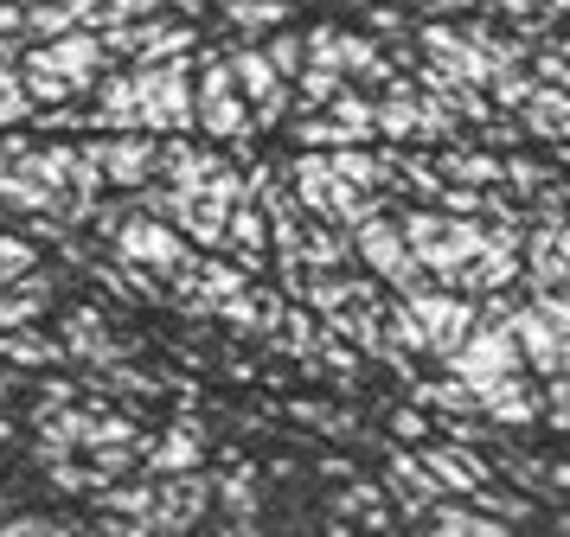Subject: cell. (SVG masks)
Segmentation results:
<instances>
[{
	"label": "cell",
	"mask_w": 570,
	"mask_h": 537,
	"mask_svg": "<svg viewBox=\"0 0 570 537\" xmlns=\"http://www.w3.org/2000/svg\"><path fill=\"white\" fill-rule=\"evenodd\" d=\"M507 371H525V358H519V339H513V327L507 320H493V327H474L449 352V378H462L468 390H481V384H493V378H507Z\"/></svg>",
	"instance_id": "6da1fadb"
},
{
	"label": "cell",
	"mask_w": 570,
	"mask_h": 537,
	"mask_svg": "<svg viewBox=\"0 0 570 537\" xmlns=\"http://www.w3.org/2000/svg\"><path fill=\"white\" fill-rule=\"evenodd\" d=\"M135 97H141V122L148 128H186L193 122V77L186 64H141L135 71Z\"/></svg>",
	"instance_id": "7a4b0ae2"
},
{
	"label": "cell",
	"mask_w": 570,
	"mask_h": 537,
	"mask_svg": "<svg viewBox=\"0 0 570 537\" xmlns=\"http://www.w3.org/2000/svg\"><path fill=\"white\" fill-rule=\"evenodd\" d=\"M193 122L206 128V135H250V102L237 97L232 64L212 58L206 71H199V83H193Z\"/></svg>",
	"instance_id": "3957f363"
},
{
	"label": "cell",
	"mask_w": 570,
	"mask_h": 537,
	"mask_svg": "<svg viewBox=\"0 0 570 537\" xmlns=\"http://www.w3.org/2000/svg\"><path fill=\"white\" fill-rule=\"evenodd\" d=\"M353 250H360L365 262H372V269L391 281V288H404V295H411V288H423V276H430V269H423V262L411 256L404 230L385 225V218H360V237H353Z\"/></svg>",
	"instance_id": "277c9868"
},
{
	"label": "cell",
	"mask_w": 570,
	"mask_h": 537,
	"mask_svg": "<svg viewBox=\"0 0 570 537\" xmlns=\"http://www.w3.org/2000/svg\"><path fill=\"white\" fill-rule=\"evenodd\" d=\"M225 64H232V77H237V97L250 102V128L283 122V109H288V83L276 77V64H269V58H263L257 46L232 51Z\"/></svg>",
	"instance_id": "5b68a950"
},
{
	"label": "cell",
	"mask_w": 570,
	"mask_h": 537,
	"mask_svg": "<svg viewBox=\"0 0 570 537\" xmlns=\"http://www.w3.org/2000/svg\"><path fill=\"white\" fill-rule=\"evenodd\" d=\"M27 64H46V71H58L71 90H83V83L97 77V64H104V39H97L90 26H78V32H58L46 51H32Z\"/></svg>",
	"instance_id": "8992f818"
},
{
	"label": "cell",
	"mask_w": 570,
	"mask_h": 537,
	"mask_svg": "<svg viewBox=\"0 0 570 537\" xmlns=\"http://www.w3.org/2000/svg\"><path fill=\"white\" fill-rule=\"evenodd\" d=\"M474 409H481V416H493V422H539L544 397L519 378V371H507V378H493V384H481V390H474Z\"/></svg>",
	"instance_id": "52a82bcc"
},
{
	"label": "cell",
	"mask_w": 570,
	"mask_h": 537,
	"mask_svg": "<svg viewBox=\"0 0 570 537\" xmlns=\"http://www.w3.org/2000/svg\"><path fill=\"white\" fill-rule=\"evenodd\" d=\"M116 250L129 256V262H155V269H180L186 262V243L160 225V218H135V225H122Z\"/></svg>",
	"instance_id": "ba28073f"
},
{
	"label": "cell",
	"mask_w": 570,
	"mask_h": 537,
	"mask_svg": "<svg viewBox=\"0 0 570 537\" xmlns=\"http://www.w3.org/2000/svg\"><path fill=\"white\" fill-rule=\"evenodd\" d=\"M97 167L109 173V186H148V173L160 167V148L141 141V135H122V141H104L97 148Z\"/></svg>",
	"instance_id": "9c48e42d"
},
{
	"label": "cell",
	"mask_w": 570,
	"mask_h": 537,
	"mask_svg": "<svg viewBox=\"0 0 570 537\" xmlns=\"http://www.w3.org/2000/svg\"><path fill=\"white\" fill-rule=\"evenodd\" d=\"M423 467H430V480H436L442 493H474V486L488 480V467L468 460L462 448H423Z\"/></svg>",
	"instance_id": "30bf717a"
},
{
	"label": "cell",
	"mask_w": 570,
	"mask_h": 537,
	"mask_svg": "<svg viewBox=\"0 0 570 537\" xmlns=\"http://www.w3.org/2000/svg\"><path fill=\"white\" fill-rule=\"evenodd\" d=\"M430 537H507V525L500 518H488V511L474 506H430Z\"/></svg>",
	"instance_id": "8fae6325"
},
{
	"label": "cell",
	"mask_w": 570,
	"mask_h": 537,
	"mask_svg": "<svg viewBox=\"0 0 570 537\" xmlns=\"http://www.w3.org/2000/svg\"><path fill=\"white\" fill-rule=\"evenodd\" d=\"M0 199L20 205V211H52L58 186H46V179H32V173H13V167H0Z\"/></svg>",
	"instance_id": "7c38bea8"
},
{
	"label": "cell",
	"mask_w": 570,
	"mask_h": 537,
	"mask_svg": "<svg viewBox=\"0 0 570 537\" xmlns=\"http://www.w3.org/2000/svg\"><path fill=\"white\" fill-rule=\"evenodd\" d=\"M468 506L488 511V518H500V525H513V518H532V499H513V493H500V486H488V480L468 493Z\"/></svg>",
	"instance_id": "4fadbf2b"
},
{
	"label": "cell",
	"mask_w": 570,
	"mask_h": 537,
	"mask_svg": "<svg viewBox=\"0 0 570 537\" xmlns=\"http://www.w3.org/2000/svg\"><path fill=\"white\" fill-rule=\"evenodd\" d=\"M225 13H232V26H244V32H263V26L288 20V0H225Z\"/></svg>",
	"instance_id": "5bb4252c"
},
{
	"label": "cell",
	"mask_w": 570,
	"mask_h": 537,
	"mask_svg": "<svg viewBox=\"0 0 570 537\" xmlns=\"http://www.w3.org/2000/svg\"><path fill=\"white\" fill-rule=\"evenodd\" d=\"M225 237H232L244 256H257V250H263V211H257L250 199H237L232 218H225Z\"/></svg>",
	"instance_id": "9a60e30c"
},
{
	"label": "cell",
	"mask_w": 570,
	"mask_h": 537,
	"mask_svg": "<svg viewBox=\"0 0 570 537\" xmlns=\"http://www.w3.org/2000/svg\"><path fill=\"white\" fill-rule=\"evenodd\" d=\"M263 58L276 64V77H283V83H295V77H302V64H308V46H302V32H276V39L263 46Z\"/></svg>",
	"instance_id": "2e32d148"
},
{
	"label": "cell",
	"mask_w": 570,
	"mask_h": 537,
	"mask_svg": "<svg viewBox=\"0 0 570 537\" xmlns=\"http://www.w3.org/2000/svg\"><path fill=\"white\" fill-rule=\"evenodd\" d=\"M327 167H334V179L340 186H353V192H365V186L379 179V160H365V153H353V148H334L327 153Z\"/></svg>",
	"instance_id": "e0dca14e"
},
{
	"label": "cell",
	"mask_w": 570,
	"mask_h": 537,
	"mask_svg": "<svg viewBox=\"0 0 570 537\" xmlns=\"http://www.w3.org/2000/svg\"><path fill=\"white\" fill-rule=\"evenodd\" d=\"M104 116L109 122H141V97H135V77H116L104 90Z\"/></svg>",
	"instance_id": "ac0fdd59"
},
{
	"label": "cell",
	"mask_w": 570,
	"mask_h": 537,
	"mask_svg": "<svg viewBox=\"0 0 570 537\" xmlns=\"http://www.w3.org/2000/svg\"><path fill=\"white\" fill-rule=\"evenodd\" d=\"M449 173L462 179V186H493V179H507V167L488 160V153H455V160H449Z\"/></svg>",
	"instance_id": "d6986e66"
},
{
	"label": "cell",
	"mask_w": 570,
	"mask_h": 537,
	"mask_svg": "<svg viewBox=\"0 0 570 537\" xmlns=\"http://www.w3.org/2000/svg\"><path fill=\"white\" fill-rule=\"evenodd\" d=\"M423 404H436V409H449V416H462V409H474V390H468L462 378H442V384H423L416 390Z\"/></svg>",
	"instance_id": "ffe728a7"
},
{
	"label": "cell",
	"mask_w": 570,
	"mask_h": 537,
	"mask_svg": "<svg viewBox=\"0 0 570 537\" xmlns=\"http://www.w3.org/2000/svg\"><path fill=\"white\" fill-rule=\"evenodd\" d=\"M193 460H199V441H193L186 429H180V435H167V441L155 448V467H160V474H186Z\"/></svg>",
	"instance_id": "44dd1931"
},
{
	"label": "cell",
	"mask_w": 570,
	"mask_h": 537,
	"mask_svg": "<svg viewBox=\"0 0 570 537\" xmlns=\"http://www.w3.org/2000/svg\"><path fill=\"white\" fill-rule=\"evenodd\" d=\"M0 358H20V365H39V358H52V346H46L39 332H0Z\"/></svg>",
	"instance_id": "7402d4cb"
},
{
	"label": "cell",
	"mask_w": 570,
	"mask_h": 537,
	"mask_svg": "<svg viewBox=\"0 0 570 537\" xmlns=\"http://www.w3.org/2000/svg\"><path fill=\"white\" fill-rule=\"evenodd\" d=\"M532 307H539L558 332H570V281L564 288H532Z\"/></svg>",
	"instance_id": "603a6c76"
},
{
	"label": "cell",
	"mask_w": 570,
	"mask_h": 537,
	"mask_svg": "<svg viewBox=\"0 0 570 537\" xmlns=\"http://www.w3.org/2000/svg\"><path fill=\"white\" fill-rule=\"evenodd\" d=\"M148 7H160V0H90V20H116V26H129L135 13H148Z\"/></svg>",
	"instance_id": "cb8c5ba5"
},
{
	"label": "cell",
	"mask_w": 570,
	"mask_h": 537,
	"mask_svg": "<svg viewBox=\"0 0 570 537\" xmlns=\"http://www.w3.org/2000/svg\"><path fill=\"white\" fill-rule=\"evenodd\" d=\"M27 269H32V250L27 243H13V237H0V281L27 276Z\"/></svg>",
	"instance_id": "d4e9b609"
},
{
	"label": "cell",
	"mask_w": 570,
	"mask_h": 537,
	"mask_svg": "<svg viewBox=\"0 0 570 537\" xmlns=\"http://www.w3.org/2000/svg\"><path fill=\"white\" fill-rule=\"evenodd\" d=\"M532 71L544 77V90H570V64L558 58V51H539V58H532Z\"/></svg>",
	"instance_id": "484cf974"
},
{
	"label": "cell",
	"mask_w": 570,
	"mask_h": 537,
	"mask_svg": "<svg viewBox=\"0 0 570 537\" xmlns=\"http://www.w3.org/2000/svg\"><path fill=\"white\" fill-rule=\"evenodd\" d=\"M346 256V243H340L334 230H314V243H308V262L314 269H327V262H340Z\"/></svg>",
	"instance_id": "4316f807"
},
{
	"label": "cell",
	"mask_w": 570,
	"mask_h": 537,
	"mask_svg": "<svg viewBox=\"0 0 570 537\" xmlns=\"http://www.w3.org/2000/svg\"><path fill=\"white\" fill-rule=\"evenodd\" d=\"M0 537H52L46 518H0Z\"/></svg>",
	"instance_id": "83f0119b"
},
{
	"label": "cell",
	"mask_w": 570,
	"mask_h": 537,
	"mask_svg": "<svg viewBox=\"0 0 570 537\" xmlns=\"http://www.w3.org/2000/svg\"><path fill=\"white\" fill-rule=\"evenodd\" d=\"M391 429H397V435H411V441H423V435H430V422H423L416 409H397V416H391Z\"/></svg>",
	"instance_id": "f1b7e54d"
},
{
	"label": "cell",
	"mask_w": 570,
	"mask_h": 537,
	"mask_svg": "<svg viewBox=\"0 0 570 537\" xmlns=\"http://www.w3.org/2000/svg\"><path fill=\"white\" fill-rule=\"evenodd\" d=\"M442 205L449 211H481V192H442Z\"/></svg>",
	"instance_id": "f546056e"
},
{
	"label": "cell",
	"mask_w": 570,
	"mask_h": 537,
	"mask_svg": "<svg viewBox=\"0 0 570 537\" xmlns=\"http://www.w3.org/2000/svg\"><path fill=\"white\" fill-rule=\"evenodd\" d=\"M430 13H462V7H481V0H423Z\"/></svg>",
	"instance_id": "4dcf8cb0"
},
{
	"label": "cell",
	"mask_w": 570,
	"mask_h": 537,
	"mask_svg": "<svg viewBox=\"0 0 570 537\" xmlns=\"http://www.w3.org/2000/svg\"><path fill=\"white\" fill-rule=\"evenodd\" d=\"M544 480H551V486H564V493H570V460H564V467H544Z\"/></svg>",
	"instance_id": "1f68e13d"
},
{
	"label": "cell",
	"mask_w": 570,
	"mask_h": 537,
	"mask_svg": "<svg viewBox=\"0 0 570 537\" xmlns=\"http://www.w3.org/2000/svg\"><path fill=\"white\" fill-rule=\"evenodd\" d=\"M558 58H564V64H570V39H564V46H558Z\"/></svg>",
	"instance_id": "d6a6232c"
},
{
	"label": "cell",
	"mask_w": 570,
	"mask_h": 537,
	"mask_svg": "<svg viewBox=\"0 0 570 537\" xmlns=\"http://www.w3.org/2000/svg\"><path fill=\"white\" fill-rule=\"evenodd\" d=\"M397 7H416V0H397Z\"/></svg>",
	"instance_id": "836d02e7"
}]
</instances>
